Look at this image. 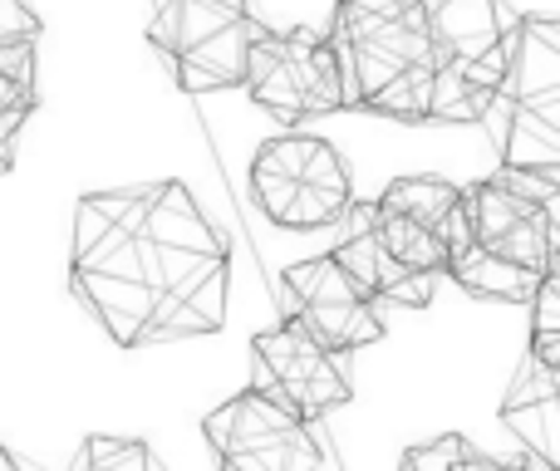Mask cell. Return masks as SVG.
<instances>
[{
	"mask_svg": "<svg viewBox=\"0 0 560 471\" xmlns=\"http://www.w3.org/2000/svg\"><path fill=\"white\" fill-rule=\"evenodd\" d=\"M69 290L118 349L222 334L232 240L177 177L84 192L74 207Z\"/></svg>",
	"mask_w": 560,
	"mask_h": 471,
	"instance_id": "obj_1",
	"label": "cell"
},
{
	"mask_svg": "<svg viewBox=\"0 0 560 471\" xmlns=\"http://www.w3.org/2000/svg\"><path fill=\"white\" fill-rule=\"evenodd\" d=\"M349 108L394 123H477L502 74V0H335Z\"/></svg>",
	"mask_w": 560,
	"mask_h": 471,
	"instance_id": "obj_2",
	"label": "cell"
},
{
	"mask_svg": "<svg viewBox=\"0 0 560 471\" xmlns=\"http://www.w3.org/2000/svg\"><path fill=\"white\" fill-rule=\"evenodd\" d=\"M463 187L447 177L413 173L394 177L374 202H349L345 236L329 256L378 309H428L433 280L447 266V232H453Z\"/></svg>",
	"mask_w": 560,
	"mask_h": 471,
	"instance_id": "obj_3",
	"label": "cell"
},
{
	"mask_svg": "<svg viewBox=\"0 0 560 471\" xmlns=\"http://www.w3.org/2000/svg\"><path fill=\"white\" fill-rule=\"evenodd\" d=\"M551 270H560L556 202L522 192L502 173L463 187L453 232H447L443 275H453L477 299L526 305L536 280Z\"/></svg>",
	"mask_w": 560,
	"mask_h": 471,
	"instance_id": "obj_4",
	"label": "cell"
},
{
	"mask_svg": "<svg viewBox=\"0 0 560 471\" xmlns=\"http://www.w3.org/2000/svg\"><path fill=\"white\" fill-rule=\"evenodd\" d=\"M477 123L492 133L502 167L560 177V20L516 15L502 74Z\"/></svg>",
	"mask_w": 560,
	"mask_h": 471,
	"instance_id": "obj_5",
	"label": "cell"
},
{
	"mask_svg": "<svg viewBox=\"0 0 560 471\" xmlns=\"http://www.w3.org/2000/svg\"><path fill=\"white\" fill-rule=\"evenodd\" d=\"M252 197L280 232H329L345 222L354 182L335 143L310 133H276L252 157Z\"/></svg>",
	"mask_w": 560,
	"mask_h": 471,
	"instance_id": "obj_6",
	"label": "cell"
},
{
	"mask_svg": "<svg viewBox=\"0 0 560 471\" xmlns=\"http://www.w3.org/2000/svg\"><path fill=\"white\" fill-rule=\"evenodd\" d=\"M256 30L261 20L252 0H163L148 25V45L158 49L183 94H217V89H242Z\"/></svg>",
	"mask_w": 560,
	"mask_h": 471,
	"instance_id": "obj_7",
	"label": "cell"
},
{
	"mask_svg": "<svg viewBox=\"0 0 560 471\" xmlns=\"http://www.w3.org/2000/svg\"><path fill=\"white\" fill-rule=\"evenodd\" d=\"M242 89L252 94L256 108H266L280 123H305V118H325L349 108L345 94V64L329 35L310 25L271 30L261 25L246 49Z\"/></svg>",
	"mask_w": 560,
	"mask_h": 471,
	"instance_id": "obj_8",
	"label": "cell"
},
{
	"mask_svg": "<svg viewBox=\"0 0 560 471\" xmlns=\"http://www.w3.org/2000/svg\"><path fill=\"white\" fill-rule=\"evenodd\" d=\"M202 437L226 471H329L335 452L315 423L246 384L202 417Z\"/></svg>",
	"mask_w": 560,
	"mask_h": 471,
	"instance_id": "obj_9",
	"label": "cell"
},
{
	"mask_svg": "<svg viewBox=\"0 0 560 471\" xmlns=\"http://www.w3.org/2000/svg\"><path fill=\"white\" fill-rule=\"evenodd\" d=\"M345 358L349 354L325 349L295 319H280L276 329L252 339V388L271 393L276 403H285L290 413L310 417V423H325L354 398Z\"/></svg>",
	"mask_w": 560,
	"mask_h": 471,
	"instance_id": "obj_10",
	"label": "cell"
},
{
	"mask_svg": "<svg viewBox=\"0 0 560 471\" xmlns=\"http://www.w3.org/2000/svg\"><path fill=\"white\" fill-rule=\"evenodd\" d=\"M280 299H285V319H295L305 334H315L335 354H359L384 339L378 305L339 270L329 250L280 270Z\"/></svg>",
	"mask_w": 560,
	"mask_h": 471,
	"instance_id": "obj_11",
	"label": "cell"
},
{
	"mask_svg": "<svg viewBox=\"0 0 560 471\" xmlns=\"http://www.w3.org/2000/svg\"><path fill=\"white\" fill-rule=\"evenodd\" d=\"M502 427L516 437L526 467L560 471V368L536 358L532 349L522 354L502 398Z\"/></svg>",
	"mask_w": 560,
	"mask_h": 471,
	"instance_id": "obj_12",
	"label": "cell"
},
{
	"mask_svg": "<svg viewBox=\"0 0 560 471\" xmlns=\"http://www.w3.org/2000/svg\"><path fill=\"white\" fill-rule=\"evenodd\" d=\"M404 471H516L522 462H502V457L482 452L467 433H443L433 443H418L398 457Z\"/></svg>",
	"mask_w": 560,
	"mask_h": 471,
	"instance_id": "obj_13",
	"label": "cell"
},
{
	"mask_svg": "<svg viewBox=\"0 0 560 471\" xmlns=\"http://www.w3.org/2000/svg\"><path fill=\"white\" fill-rule=\"evenodd\" d=\"M69 471H163L153 447L143 437H118V433H94L79 443Z\"/></svg>",
	"mask_w": 560,
	"mask_h": 471,
	"instance_id": "obj_14",
	"label": "cell"
},
{
	"mask_svg": "<svg viewBox=\"0 0 560 471\" xmlns=\"http://www.w3.org/2000/svg\"><path fill=\"white\" fill-rule=\"evenodd\" d=\"M39 104L35 45H0V114L30 118Z\"/></svg>",
	"mask_w": 560,
	"mask_h": 471,
	"instance_id": "obj_15",
	"label": "cell"
},
{
	"mask_svg": "<svg viewBox=\"0 0 560 471\" xmlns=\"http://www.w3.org/2000/svg\"><path fill=\"white\" fill-rule=\"evenodd\" d=\"M526 309H532V339H526V349L560 368V270L536 280Z\"/></svg>",
	"mask_w": 560,
	"mask_h": 471,
	"instance_id": "obj_16",
	"label": "cell"
},
{
	"mask_svg": "<svg viewBox=\"0 0 560 471\" xmlns=\"http://www.w3.org/2000/svg\"><path fill=\"white\" fill-rule=\"evenodd\" d=\"M45 20L30 0H0V45H39Z\"/></svg>",
	"mask_w": 560,
	"mask_h": 471,
	"instance_id": "obj_17",
	"label": "cell"
},
{
	"mask_svg": "<svg viewBox=\"0 0 560 471\" xmlns=\"http://www.w3.org/2000/svg\"><path fill=\"white\" fill-rule=\"evenodd\" d=\"M25 123H30V118H20V114H0V177L15 167V148H20Z\"/></svg>",
	"mask_w": 560,
	"mask_h": 471,
	"instance_id": "obj_18",
	"label": "cell"
},
{
	"mask_svg": "<svg viewBox=\"0 0 560 471\" xmlns=\"http://www.w3.org/2000/svg\"><path fill=\"white\" fill-rule=\"evenodd\" d=\"M0 467H25V462H20V457H15V452H10V447H5V443H0Z\"/></svg>",
	"mask_w": 560,
	"mask_h": 471,
	"instance_id": "obj_19",
	"label": "cell"
}]
</instances>
